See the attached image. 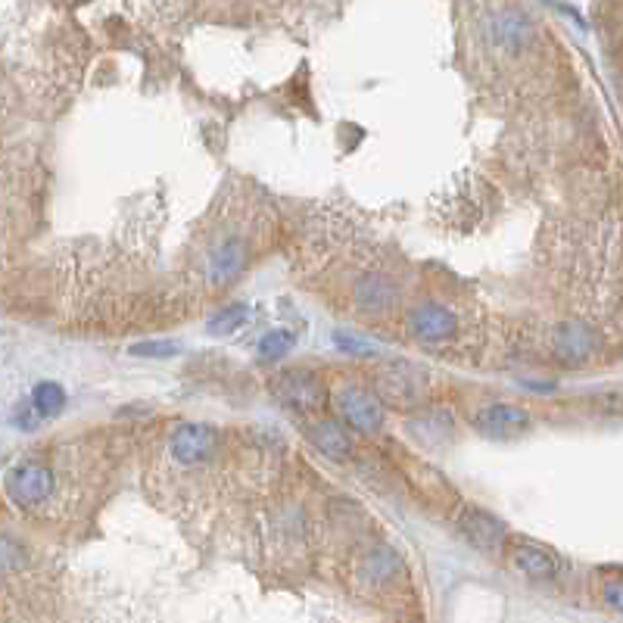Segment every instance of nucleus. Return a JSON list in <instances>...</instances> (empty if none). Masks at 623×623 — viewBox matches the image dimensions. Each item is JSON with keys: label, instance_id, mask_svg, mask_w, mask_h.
Here are the masks:
<instances>
[{"label": "nucleus", "instance_id": "3", "mask_svg": "<svg viewBox=\"0 0 623 623\" xmlns=\"http://www.w3.org/2000/svg\"><path fill=\"white\" fill-rule=\"evenodd\" d=\"M275 396L287 405V409H293V412H315L328 393H324L321 381H318L312 371L290 368V371H284L278 381H275Z\"/></svg>", "mask_w": 623, "mask_h": 623}, {"label": "nucleus", "instance_id": "12", "mask_svg": "<svg viewBox=\"0 0 623 623\" xmlns=\"http://www.w3.org/2000/svg\"><path fill=\"white\" fill-rule=\"evenodd\" d=\"M493 35H496V44H502L505 50L518 53L530 44V35H533V25L524 13L518 10H502L496 19H493Z\"/></svg>", "mask_w": 623, "mask_h": 623}, {"label": "nucleus", "instance_id": "11", "mask_svg": "<svg viewBox=\"0 0 623 623\" xmlns=\"http://www.w3.org/2000/svg\"><path fill=\"white\" fill-rule=\"evenodd\" d=\"M511 564L514 571H521L530 580H549L558 574V561L546 549H539L536 543H518L511 549Z\"/></svg>", "mask_w": 623, "mask_h": 623}, {"label": "nucleus", "instance_id": "16", "mask_svg": "<svg viewBox=\"0 0 623 623\" xmlns=\"http://www.w3.org/2000/svg\"><path fill=\"white\" fill-rule=\"evenodd\" d=\"M63 405H66V390L60 384H53V381H41L35 390H32V412L38 418H53V415H60L63 412Z\"/></svg>", "mask_w": 623, "mask_h": 623}, {"label": "nucleus", "instance_id": "18", "mask_svg": "<svg viewBox=\"0 0 623 623\" xmlns=\"http://www.w3.org/2000/svg\"><path fill=\"white\" fill-rule=\"evenodd\" d=\"M334 343L346 352V356H359V359H374V356H381V349H377L371 340L359 337V334L337 331V334H334Z\"/></svg>", "mask_w": 623, "mask_h": 623}, {"label": "nucleus", "instance_id": "4", "mask_svg": "<svg viewBox=\"0 0 623 623\" xmlns=\"http://www.w3.org/2000/svg\"><path fill=\"white\" fill-rule=\"evenodd\" d=\"M7 496L16 502V505H41L50 493H53V474L47 465L41 462H25V465H16L10 474H7Z\"/></svg>", "mask_w": 623, "mask_h": 623}, {"label": "nucleus", "instance_id": "5", "mask_svg": "<svg viewBox=\"0 0 623 623\" xmlns=\"http://www.w3.org/2000/svg\"><path fill=\"white\" fill-rule=\"evenodd\" d=\"M455 527L480 552H496L505 539V524L496 518V514H490L486 508H477V505H468L458 511Z\"/></svg>", "mask_w": 623, "mask_h": 623}, {"label": "nucleus", "instance_id": "17", "mask_svg": "<svg viewBox=\"0 0 623 623\" xmlns=\"http://www.w3.org/2000/svg\"><path fill=\"white\" fill-rule=\"evenodd\" d=\"M250 321V306L247 303H228L225 309H219L212 318H209V334L215 337H228L234 334L237 328Z\"/></svg>", "mask_w": 623, "mask_h": 623}, {"label": "nucleus", "instance_id": "13", "mask_svg": "<svg viewBox=\"0 0 623 623\" xmlns=\"http://www.w3.org/2000/svg\"><path fill=\"white\" fill-rule=\"evenodd\" d=\"M356 303L368 312H384L396 303V287L390 278L384 275H365L359 284H356Z\"/></svg>", "mask_w": 623, "mask_h": 623}, {"label": "nucleus", "instance_id": "20", "mask_svg": "<svg viewBox=\"0 0 623 623\" xmlns=\"http://www.w3.org/2000/svg\"><path fill=\"white\" fill-rule=\"evenodd\" d=\"M131 356H147V359H172L181 352V343L175 340H147V343H138L128 349Z\"/></svg>", "mask_w": 623, "mask_h": 623}, {"label": "nucleus", "instance_id": "8", "mask_svg": "<svg viewBox=\"0 0 623 623\" xmlns=\"http://www.w3.org/2000/svg\"><path fill=\"white\" fill-rule=\"evenodd\" d=\"M172 455L178 465H203L215 449V433L206 424H181L172 433Z\"/></svg>", "mask_w": 623, "mask_h": 623}, {"label": "nucleus", "instance_id": "15", "mask_svg": "<svg viewBox=\"0 0 623 623\" xmlns=\"http://www.w3.org/2000/svg\"><path fill=\"white\" fill-rule=\"evenodd\" d=\"M399 555L393 552V549H387V546H377V549H371L365 558H362V574L371 580V583H387L390 577H396L399 574Z\"/></svg>", "mask_w": 623, "mask_h": 623}, {"label": "nucleus", "instance_id": "10", "mask_svg": "<svg viewBox=\"0 0 623 623\" xmlns=\"http://www.w3.org/2000/svg\"><path fill=\"white\" fill-rule=\"evenodd\" d=\"M306 440H309L321 455L334 458V462H346V458L352 455V440H349L346 427L337 424V421H328V418L306 424Z\"/></svg>", "mask_w": 623, "mask_h": 623}, {"label": "nucleus", "instance_id": "9", "mask_svg": "<svg viewBox=\"0 0 623 623\" xmlns=\"http://www.w3.org/2000/svg\"><path fill=\"white\" fill-rule=\"evenodd\" d=\"M409 331L424 343H440L455 334V315L440 303H421L409 312Z\"/></svg>", "mask_w": 623, "mask_h": 623}, {"label": "nucleus", "instance_id": "21", "mask_svg": "<svg viewBox=\"0 0 623 623\" xmlns=\"http://www.w3.org/2000/svg\"><path fill=\"white\" fill-rule=\"evenodd\" d=\"M608 602H611L614 608L620 605V589H617V586H611V589H608Z\"/></svg>", "mask_w": 623, "mask_h": 623}, {"label": "nucleus", "instance_id": "2", "mask_svg": "<svg viewBox=\"0 0 623 623\" xmlns=\"http://www.w3.org/2000/svg\"><path fill=\"white\" fill-rule=\"evenodd\" d=\"M530 415L518 405H508V402H493L486 405V409L477 412L474 418V427L483 433V437L490 440H499V443H508V440H521L524 433L530 430Z\"/></svg>", "mask_w": 623, "mask_h": 623}, {"label": "nucleus", "instance_id": "7", "mask_svg": "<svg viewBox=\"0 0 623 623\" xmlns=\"http://www.w3.org/2000/svg\"><path fill=\"white\" fill-rule=\"evenodd\" d=\"M595 349H599V334L586 321H564L552 334V352L567 365L586 362Z\"/></svg>", "mask_w": 623, "mask_h": 623}, {"label": "nucleus", "instance_id": "6", "mask_svg": "<svg viewBox=\"0 0 623 623\" xmlns=\"http://www.w3.org/2000/svg\"><path fill=\"white\" fill-rule=\"evenodd\" d=\"M337 412H340L343 424H349L359 433H374L384 424V405L359 387H346L337 393Z\"/></svg>", "mask_w": 623, "mask_h": 623}, {"label": "nucleus", "instance_id": "19", "mask_svg": "<svg viewBox=\"0 0 623 623\" xmlns=\"http://www.w3.org/2000/svg\"><path fill=\"white\" fill-rule=\"evenodd\" d=\"M290 346H293V334L290 331H272V334H265L259 340V356L265 362H275V359L287 356Z\"/></svg>", "mask_w": 623, "mask_h": 623}, {"label": "nucleus", "instance_id": "14", "mask_svg": "<svg viewBox=\"0 0 623 623\" xmlns=\"http://www.w3.org/2000/svg\"><path fill=\"white\" fill-rule=\"evenodd\" d=\"M243 262H247V247H243L240 240L225 243V247L212 256V281H215V284L234 281V278L240 275Z\"/></svg>", "mask_w": 623, "mask_h": 623}, {"label": "nucleus", "instance_id": "1", "mask_svg": "<svg viewBox=\"0 0 623 623\" xmlns=\"http://www.w3.org/2000/svg\"><path fill=\"white\" fill-rule=\"evenodd\" d=\"M374 393L377 402H387L393 409H412L427 396V374L412 362L393 359L374 374Z\"/></svg>", "mask_w": 623, "mask_h": 623}]
</instances>
